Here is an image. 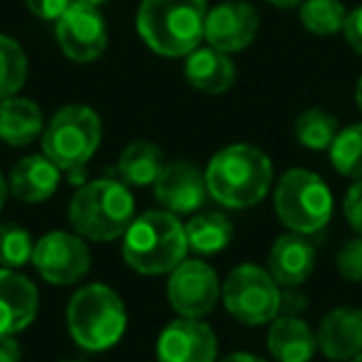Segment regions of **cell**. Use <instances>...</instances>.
Wrapping results in <instances>:
<instances>
[{"label": "cell", "instance_id": "7402d4cb", "mask_svg": "<svg viewBox=\"0 0 362 362\" xmlns=\"http://www.w3.org/2000/svg\"><path fill=\"white\" fill-rule=\"evenodd\" d=\"M161 169H164V151L149 139H136L127 144L119 154V161H117V171H119L122 181L127 187L136 189L154 187Z\"/></svg>", "mask_w": 362, "mask_h": 362}, {"label": "cell", "instance_id": "484cf974", "mask_svg": "<svg viewBox=\"0 0 362 362\" xmlns=\"http://www.w3.org/2000/svg\"><path fill=\"white\" fill-rule=\"evenodd\" d=\"M347 11L340 0H303L300 23L313 35H335L345 28Z\"/></svg>", "mask_w": 362, "mask_h": 362}, {"label": "cell", "instance_id": "ffe728a7", "mask_svg": "<svg viewBox=\"0 0 362 362\" xmlns=\"http://www.w3.org/2000/svg\"><path fill=\"white\" fill-rule=\"evenodd\" d=\"M184 77L194 90L206 92V95H223L236 82V65L226 52L216 50L211 45H199L197 50L187 55Z\"/></svg>", "mask_w": 362, "mask_h": 362}, {"label": "cell", "instance_id": "836d02e7", "mask_svg": "<svg viewBox=\"0 0 362 362\" xmlns=\"http://www.w3.org/2000/svg\"><path fill=\"white\" fill-rule=\"evenodd\" d=\"M216 362H266V360L253 355V352H231V355L221 357V360H216Z\"/></svg>", "mask_w": 362, "mask_h": 362}, {"label": "cell", "instance_id": "9c48e42d", "mask_svg": "<svg viewBox=\"0 0 362 362\" xmlns=\"http://www.w3.org/2000/svg\"><path fill=\"white\" fill-rule=\"evenodd\" d=\"M30 263L50 286H75L90 271L92 253L80 233L50 231L35 241Z\"/></svg>", "mask_w": 362, "mask_h": 362}, {"label": "cell", "instance_id": "d590c367", "mask_svg": "<svg viewBox=\"0 0 362 362\" xmlns=\"http://www.w3.org/2000/svg\"><path fill=\"white\" fill-rule=\"evenodd\" d=\"M8 181L3 179V174H0V211H3V206H6V199H8Z\"/></svg>", "mask_w": 362, "mask_h": 362}, {"label": "cell", "instance_id": "6da1fadb", "mask_svg": "<svg viewBox=\"0 0 362 362\" xmlns=\"http://www.w3.org/2000/svg\"><path fill=\"white\" fill-rule=\"evenodd\" d=\"M214 202L226 209H251L273 187V161L253 144H228L204 169Z\"/></svg>", "mask_w": 362, "mask_h": 362}, {"label": "cell", "instance_id": "2e32d148", "mask_svg": "<svg viewBox=\"0 0 362 362\" xmlns=\"http://www.w3.org/2000/svg\"><path fill=\"white\" fill-rule=\"evenodd\" d=\"M317 261V248L305 233L288 231L278 236L268 253V273L278 286L298 288L313 276Z\"/></svg>", "mask_w": 362, "mask_h": 362}, {"label": "cell", "instance_id": "e0dca14e", "mask_svg": "<svg viewBox=\"0 0 362 362\" xmlns=\"http://www.w3.org/2000/svg\"><path fill=\"white\" fill-rule=\"evenodd\" d=\"M317 350L332 362H347L362 352V310L337 305L325 313L317 327Z\"/></svg>", "mask_w": 362, "mask_h": 362}, {"label": "cell", "instance_id": "74e56055", "mask_svg": "<svg viewBox=\"0 0 362 362\" xmlns=\"http://www.w3.org/2000/svg\"><path fill=\"white\" fill-rule=\"evenodd\" d=\"M80 3H90V6H102V3H107V0H80Z\"/></svg>", "mask_w": 362, "mask_h": 362}, {"label": "cell", "instance_id": "8992f818", "mask_svg": "<svg viewBox=\"0 0 362 362\" xmlns=\"http://www.w3.org/2000/svg\"><path fill=\"white\" fill-rule=\"evenodd\" d=\"M332 192L320 174L308 169H288L273 189V211L278 221L296 233L322 231L332 218Z\"/></svg>", "mask_w": 362, "mask_h": 362}, {"label": "cell", "instance_id": "ac0fdd59", "mask_svg": "<svg viewBox=\"0 0 362 362\" xmlns=\"http://www.w3.org/2000/svg\"><path fill=\"white\" fill-rule=\"evenodd\" d=\"M62 179L60 166H55L45 154H28L11 169L8 189L18 202L42 204L57 192Z\"/></svg>", "mask_w": 362, "mask_h": 362}, {"label": "cell", "instance_id": "f35d334b", "mask_svg": "<svg viewBox=\"0 0 362 362\" xmlns=\"http://www.w3.org/2000/svg\"><path fill=\"white\" fill-rule=\"evenodd\" d=\"M347 362H362V352H357V355L352 357V360H347Z\"/></svg>", "mask_w": 362, "mask_h": 362}, {"label": "cell", "instance_id": "5b68a950", "mask_svg": "<svg viewBox=\"0 0 362 362\" xmlns=\"http://www.w3.org/2000/svg\"><path fill=\"white\" fill-rule=\"evenodd\" d=\"M67 330L77 347L105 352L122 340L127 330V305L115 288L90 283L75 291L67 303Z\"/></svg>", "mask_w": 362, "mask_h": 362}, {"label": "cell", "instance_id": "277c9868", "mask_svg": "<svg viewBox=\"0 0 362 362\" xmlns=\"http://www.w3.org/2000/svg\"><path fill=\"white\" fill-rule=\"evenodd\" d=\"M67 216L85 241L110 243L124 236L134 221V197L122 179L87 181L72 197Z\"/></svg>", "mask_w": 362, "mask_h": 362}, {"label": "cell", "instance_id": "7c38bea8", "mask_svg": "<svg viewBox=\"0 0 362 362\" xmlns=\"http://www.w3.org/2000/svg\"><path fill=\"white\" fill-rule=\"evenodd\" d=\"M218 340L199 317H176L156 337V362H216Z\"/></svg>", "mask_w": 362, "mask_h": 362}, {"label": "cell", "instance_id": "d6a6232c", "mask_svg": "<svg viewBox=\"0 0 362 362\" xmlns=\"http://www.w3.org/2000/svg\"><path fill=\"white\" fill-rule=\"evenodd\" d=\"M23 347L16 335H0V362H21Z\"/></svg>", "mask_w": 362, "mask_h": 362}, {"label": "cell", "instance_id": "cb8c5ba5", "mask_svg": "<svg viewBox=\"0 0 362 362\" xmlns=\"http://www.w3.org/2000/svg\"><path fill=\"white\" fill-rule=\"evenodd\" d=\"M293 129H296V139L305 149L327 151L332 141H335L337 132H340V124H337V119L330 112L320 110V107H310V110L298 115Z\"/></svg>", "mask_w": 362, "mask_h": 362}, {"label": "cell", "instance_id": "1f68e13d", "mask_svg": "<svg viewBox=\"0 0 362 362\" xmlns=\"http://www.w3.org/2000/svg\"><path fill=\"white\" fill-rule=\"evenodd\" d=\"M342 33H345V40L350 42L352 50H355L357 55H362V6L355 8L352 13H347Z\"/></svg>", "mask_w": 362, "mask_h": 362}, {"label": "cell", "instance_id": "e575fe53", "mask_svg": "<svg viewBox=\"0 0 362 362\" xmlns=\"http://www.w3.org/2000/svg\"><path fill=\"white\" fill-rule=\"evenodd\" d=\"M271 6H276V8H283V11H288V8H296V6H300L303 0H268Z\"/></svg>", "mask_w": 362, "mask_h": 362}, {"label": "cell", "instance_id": "4fadbf2b", "mask_svg": "<svg viewBox=\"0 0 362 362\" xmlns=\"http://www.w3.org/2000/svg\"><path fill=\"white\" fill-rule=\"evenodd\" d=\"M154 197L161 209L174 216L197 214L206 204L209 187L206 176L192 161H171L164 164L159 179L154 181Z\"/></svg>", "mask_w": 362, "mask_h": 362}, {"label": "cell", "instance_id": "7a4b0ae2", "mask_svg": "<svg viewBox=\"0 0 362 362\" xmlns=\"http://www.w3.org/2000/svg\"><path fill=\"white\" fill-rule=\"evenodd\" d=\"M189 241L179 216L151 209L134 216L122 236V258L139 276H166L187 261Z\"/></svg>", "mask_w": 362, "mask_h": 362}, {"label": "cell", "instance_id": "8fae6325", "mask_svg": "<svg viewBox=\"0 0 362 362\" xmlns=\"http://www.w3.org/2000/svg\"><path fill=\"white\" fill-rule=\"evenodd\" d=\"M57 45L70 60L95 62L107 50V23L97 6L75 0L55 21Z\"/></svg>", "mask_w": 362, "mask_h": 362}, {"label": "cell", "instance_id": "d4e9b609", "mask_svg": "<svg viewBox=\"0 0 362 362\" xmlns=\"http://www.w3.org/2000/svg\"><path fill=\"white\" fill-rule=\"evenodd\" d=\"M330 164L337 174L362 181V122L342 127L330 144Z\"/></svg>", "mask_w": 362, "mask_h": 362}, {"label": "cell", "instance_id": "d6986e66", "mask_svg": "<svg viewBox=\"0 0 362 362\" xmlns=\"http://www.w3.org/2000/svg\"><path fill=\"white\" fill-rule=\"evenodd\" d=\"M268 350L276 362H313L317 352V335L303 317L278 315L268 322Z\"/></svg>", "mask_w": 362, "mask_h": 362}, {"label": "cell", "instance_id": "f546056e", "mask_svg": "<svg viewBox=\"0 0 362 362\" xmlns=\"http://www.w3.org/2000/svg\"><path fill=\"white\" fill-rule=\"evenodd\" d=\"M342 214H345L350 228L362 236V181H355L342 199Z\"/></svg>", "mask_w": 362, "mask_h": 362}, {"label": "cell", "instance_id": "30bf717a", "mask_svg": "<svg viewBox=\"0 0 362 362\" xmlns=\"http://www.w3.org/2000/svg\"><path fill=\"white\" fill-rule=\"evenodd\" d=\"M166 298L176 315L202 320L209 313H214V308L221 300L218 273L199 258H187L169 273Z\"/></svg>", "mask_w": 362, "mask_h": 362}, {"label": "cell", "instance_id": "4dcf8cb0", "mask_svg": "<svg viewBox=\"0 0 362 362\" xmlns=\"http://www.w3.org/2000/svg\"><path fill=\"white\" fill-rule=\"evenodd\" d=\"M75 0H25V6L30 8V13L40 21H52L55 23Z\"/></svg>", "mask_w": 362, "mask_h": 362}, {"label": "cell", "instance_id": "f1b7e54d", "mask_svg": "<svg viewBox=\"0 0 362 362\" xmlns=\"http://www.w3.org/2000/svg\"><path fill=\"white\" fill-rule=\"evenodd\" d=\"M335 268L347 283H362V236H355L340 246Z\"/></svg>", "mask_w": 362, "mask_h": 362}, {"label": "cell", "instance_id": "8d00e7d4", "mask_svg": "<svg viewBox=\"0 0 362 362\" xmlns=\"http://www.w3.org/2000/svg\"><path fill=\"white\" fill-rule=\"evenodd\" d=\"M355 102H357V107H360V112H362V77L357 80V87H355Z\"/></svg>", "mask_w": 362, "mask_h": 362}, {"label": "cell", "instance_id": "83f0119b", "mask_svg": "<svg viewBox=\"0 0 362 362\" xmlns=\"http://www.w3.org/2000/svg\"><path fill=\"white\" fill-rule=\"evenodd\" d=\"M33 248L35 241L28 228L13 221L0 223V268H8V271L23 268L33 261Z\"/></svg>", "mask_w": 362, "mask_h": 362}, {"label": "cell", "instance_id": "5bb4252c", "mask_svg": "<svg viewBox=\"0 0 362 362\" xmlns=\"http://www.w3.org/2000/svg\"><path fill=\"white\" fill-rule=\"evenodd\" d=\"M258 13L251 3L243 0H226L221 6L211 8L206 13V28H204V40L216 50L241 52L256 40L258 35Z\"/></svg>", "mask_w": 362, "mask_h": 362}, {"label": "cell", "instance_id": "52a82bcc", "mask_svg": "<svg viewBox=\"0 0 362 362\" xmlns=\"http://www.w3.org/2000/svg\"><path fill=\"white\" fill-rule=\"evenodd\" d=\"M102 141V119L87 105H67L42 129V154L60 171L82 169Z\"/></svg>", "mask_w": 362, "mask_h": 362}, {"label": "cell", "instance_id": "9a60e30c", "mask_svg": "<svg viewBox=\"0 0 362 362\" xmlns=\"http://www.w3.org/2000/svg\"><path fill=\"white\" fill-rule=\"evenodd\" d=\"M40 310V293L28 276L0 268V335L28 330Z\"/></svg>", "mask_w": 362, "mask_h": 362}, {"label": "cell", "instance_id": "44dd1931", "mask_svg": "<svg viewBox=\"0 0 362 362\" xmlns=\"http://www.w3.org/2000/svg\"><path fill=\"white\" fill-rule=\"evenodd\" d=\"M42 110L33 100L18 95L0 100V141L11 146H28L42 136Z\"/></svg>", "mask_w": 362, "mask_h": 362}, {"label": "cell", "instance_id": "ab89813d", "mask_svg": "<svg viewBox=\"0 0 362 362\" xmlns=\"http://www.w3.org/2000/svg\"><path fill=\"white\" fill-rule=\"evenodd\" d=\"M60 362H82V360H60Z\"/></svg>", "mask_w": 362, "mask_h": 362}, {"label": "cell", "instance_id": "ba28073f", "mask_svg": "<svg viewBox=\"0 0 362 362\" xmlns=\"http://www.w3.org/2000/svg\"><path fill=\"white\" fill-rule=\"evenodd\" d=\"M223 308L241 325L258 327L276 320L283 310V293L276 278L256 263H241L221 283Z\"/></svg>", "mask_w": 362, "mask_h": 362}, {"label": "cell", "instance_id": "3957f363", "mask_svg": "<svg viewBox=\"0 0 362 362\" xmlns=\"http://www.w3.org/2000/svg\"><path fill=\"white\" fill-rule=\"evenodd\" d=\"M206 0H141L136 33L161 57H187L204 40Z\"/></svg>", "mask_w": 362, "mask_h": 362}, {"label": "cell", "instance_id": "603a6c76", "mask_svg": "<svg viewBox=\"0 0 362 362\" xmlns=\"http://www.w3.org/2000/svg\"><path fill=\"white\" fill-rule=\"evenodd\" d=\"M184 231H187L189 251L197 256H216L226 251L233 241V221L221 211L194 214L189 223H184Z\"/></svg>", "mask_w": 362, "mask_h": 362}, {"label": "cell", "instance_id": "4316f807", "mask_svg": "<svg viewBox=\"0 0 362 362\" xmlns=\"http://www.w3.org/2000/svg\"><path fill=\"white\" fill-rule=\"evenodd\" d=\"M28 80V55L13 37L0 35V100L23 90Z\"/></svg>", "mask_w": 362, "mask_h": 362}]
</instances>
